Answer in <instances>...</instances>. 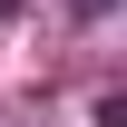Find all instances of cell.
<instances>
[{
	"mask_svg": "<svg viewBox=\"0 0 127 127\" xmlns=\"http://www.w3.org/2000/svg\"><path fill=\"white\" fill-rule=\"evenodd\" d=\"M88 10H108V0H88Z\"/></svg>",
	"mask_w": 127,
	"mask_h": 127,
	"instance_id": "7a4b0ae2",
	"label": "cell"
},
{
	"mask_svg": "<svg viewBox=\"0 0 127 127\" xmlns=\"http://www.w3.org/2000/svg\"><path fill=\"white\" fill-rule=\"evenodd\" d=\"M10 10H20V0H0V20H10Z\"/></svg>",
	"mask_w": 127,
	"mask_h": 127,
	"instance_id": "6da1fadb",
	"label": "cell"
}]
</instances>
